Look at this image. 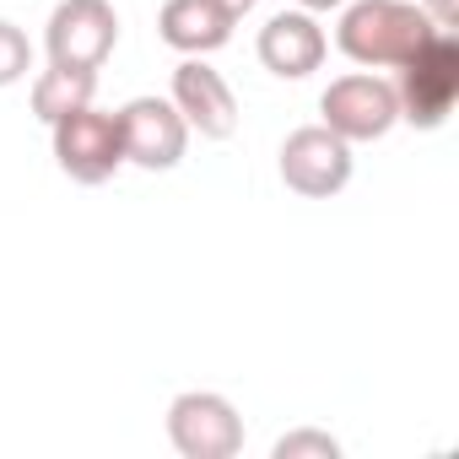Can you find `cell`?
<instances>
[{
  "label": "cell",
  "mask_w": 459,
  "mask_h": 459,
  "mask_svg": "<svg viewBox=\"0 0 459 459\" xmlns=\"http://www.w3.org/2000/svg\"><path fill=\"white\" fill-rule=\"evenodd\" d=\"M432 33L437 22L416 0H346L335 22V49L362 71H400Z\"/></svg>",
  "instance_id": "obj_1"
},
{
  "label": "cell",
  "mask_w": 459,
  "mask_h": 459,
  "mask_svg": "<svg viewBox=\"0 0 459 459\" xmlns=\"http://www.w3.org/2000/svg\"><path fill=\"white\" fill-rule=\"evenodd\" d=\"M400 119L416 130H443L454 103H459V39L454 33H432L405 65H400Z\"/></svg>",
  "instance_id": "obj_2"
},
{
  "label": "cell",
  "mask_w": 459,
  "mask_h": 459,
  "mask_svg": "<svg viewBox=\"0 0 459 459\" xmlns=\"http://www.w3.org/2000/svg\"><path fill=\"white\" fill-rule=\"evenodd\" d=\"M319 125L335 130L346 146L384 141V135L400 125V92H394V82L378 76V71L335 76V82L319 92Z\"/></svg>",
  "instance_id": "obj_3"
},
{
  "label": "cell",
  "mask_w": 459,
  "mask_h": 459,
  "mask_svg": "<svg viewBox=\"0 0 459 459\" xmlns=\"http://www.w3.org/2000/svg\"><path fill=\"white\" fill-rule=\"evenodd\" d=\"M49 146H55V162L71 184H108L119 168H125V141H119V114L87 103V108H71L65 119L49 125Z\"/></svg>",
  "instance_id": "obj_4"
},
{
  "label": "cell",
  "mask_w": 459,
  "mask_h": 459,
  "mask_svg": "<svg viewBox=\"0 0 459 459\" xmlns=\"http://www.w3.org/2000/svg\"><path fill=\"white\" fill-rule=\"evenodd\" d=\"M276 173H281V184H287L292 195H303V200H335V195L351 184L357 157H351V146H346L335 130L303 125V130H292V135L281 141Z\"/></svg>",
  "instance_id": "obj_5"
},
{
  "label": "cell",
  "mask_w": 459,
  "mask_h": 459,
  "mask_svg": "<svg viewBox=\"0 0 459 459\" xmlns=\"http://www.w3.org/2000/svg\"><path fill=\"white\" fill-rule=\"evenodd\" d=\"M168 443L184 459H233L244 448V416L216 389H184L168 405Z\"/></svg>",
  "instance_id": "obj_6"
},
{
  "label": "cell",
  "mask_w": 459,
  "mask_h": 459,
  "mask_svg": "<svg viewBox=\"0 0 459 459\" xmlns=\"http://www.w3.org/2000/svg\"><path fill=\"white\" fill-rule=\"evenodd\" d=\"M114 44H119V12L108 0H60L44 22V49L55 65L103 71Z\"/></svg>",
  "instance_id": "obj_7"
},
{
  "label": "cell",
  "mask_w": 459,
  "mask_h": 459,
  "mask_svg": "<svg viewBox=\"0 0 459 459\" xmlns=\"http://www.w3.org/2000/svg\"><path fill=\"white\" fill-rule=\"evenodd\" d=\"M119 141H125V162L141 173H173L189 152V125L173 108V98H130L119 108Z\"/></svg>",
  "instance_id": "obj_8"
},
{
  "label": "cell",
  "mask_w": 459,
  "mask_h": 459,
  "mask_svg": "<svg viewBox=\"0 0 459 459\" xmlns=\"http://www.w3.org/2000/svg\"><path fill=\"white\" fill-rule=\"evenodd\" d=\"M168 98L184 114L189 135H200V141H227V135L238 130V98H233V87H227V76L211 71L200 55H184V65L173 71Z\"/></svg>",
  "instance_id": "obj_9"
},
{
  "label": "cell",
  "mask_w": 459,
  "mask_h": 459,
  "mask_svg": "<svg viewBox=\"0 0 459 459\" xmlns=\"http://www.w3.org/2000/svg\"><path fill=\"white\" fill-rule=\"evenodd\" d=\"M255 55H260V65H265L271 76L303 82V76H314V71L325 65L330 39H325V28H319L314 12H276V17L260 28Z\"/></svg>",
  "instance_id": "obj_10"
},
{
  "label": "cell",
  "mask_w": 459,
  "mask_h": 459,
  "mask_svg": "<svg viewBox=\"0 0 459 459\" xmlns=\"http://www.w3.org/2000/svg\"><path fill=\"white\" fill-rule=\"evenodd\" d=\"M233 28L238 17H227L216 0H162V12H157V39L178 55H216L233 44Z\"/></svg>",
  "instance_id": "obj_11"
},
{
  "label": "cell",
  "mask_w": 459,
  "mask_h": 459,
  "mask_svg": "<svg viewBox=\"0 0 459 459\" xmlns=\"http://www.w3.org/2000/svg\"><path fill=\"white\" fill-rule=\"evenodd\" d=\"M98 98V71H76V65H44L39 76H33V87H28V108H33V119L39 125H55V119H65L71 108H87Z\"/></svg>",
  "instance_id": "obj_12"
},
{
  "label": "cell",
  "mask_w": 459,
  "mask_h": 459,
  "mask_svg": "<svg viewBox=\"0 0 459 459\" xmlns=\"http://www.w3.org/2000/svg\"><path fill=\"white\" fill-rule=\"evenodd\" d=\"M271 459H341V437H330L319 427H292L276 437Z\"/></svg>",
  "instance_id": "obj_13"
},
{
  "label": "cell",
  "mask_w": 459,
  "mask_h": 459,
  "mask_svg": "<svg viewBox=\"0 0 459 459\" xmlns=\"http://www.w3.org/2000/svg\"><path fill=\"white\" fill-rule=\"evenodd\" d=\"M28 71H33V44H28V33H22L17 22L0 17V87L28 82Z\"/></svg>",
  "instance_id": "obj_14"
},
{
  "label": "cell",
  "mask_w": 459,
  "mask_h": 459,
  "mask_svg": "<svg viewBox=\"0 0 459 459\" xmlns=\"http://www.w3.org/2000/svg\"><path fill=\"white\" fill-rule=\"evenodd\" d=\"M416 6H421L443 33H454V28H459V0H416Z\"/></svg>",
  "instance_id": "obj_15"
},
{
  "label": "cell",
  "mask_w": 459,
  "mask_h": 459,
  "mask_svg": "<svg viewBox=\"0 0 459 459\" xmlns=\"http://www.w3.org/2000/svg\"><path fill=\"white\" fill-rule=\"evenodd\" d=\"M346 0H298V12H314V17H325V12H341Z\"/></svg>",
  "instance_id": "obj_16"
},
{
  "label": "cell",
  "mask_w": 459,
  "mask_h": 459,
  "mask_svg": "<svg viewBox=\"0 0 459 459\" xmlns=\"http://www.w3.org/2000/svg\"><path fill=\"white\" fill-rule=\"evenodd\" d=\"M216 6H221L227 17H249V12L260 6V0H216Z\"/></svg>",
  "instance_id": "obj_17"
}]
</instances>
